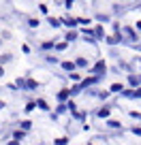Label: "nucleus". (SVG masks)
Segmentation results:
<instances>
[{"label":"nucleus","mask_w":141,"mask_h":145,"mask_svg":"<svg viewBox=\"0 0 141 145\" xmlns=\"http://www.w3.org/2000/svg\"><path fill=\"white\" fill-rule=\"evenodd\" d=\"M122 90H124L122 83H113V86H111V92H122Z\"/></svg>","instance_id":"nucleus-3"},{"label":"nucleus","mask_w":141,"mask_h":145,"mask_svg":"<svg viewBox=\"0 0 141 145\" xmlns=\"http://www.w3.org/2000/svg\"><path fill=\"white\" fill-rule=\"evenodd\" d=\"M13 139H15V141H17V143H19V141L24 139V132H22V130H17V132H15V135H13Z\"/></svg>","instance_id":"nucleus-5"},{"label":"nucleus","mask_w":141,"mask_h":145,"mask_svg":"<svg viewBox=\"0 0 141 145\" xmlns=\"http://www.w3.org/2000/svg\"><path fill=\"white\" fill-rule=\"evenodd\" d=\"M75 64H77V66H88V62H86V60H83V58H79V60H77V62H75Z\"/></svg>","instance_id":"nucleus-11"},{"label":"nucleus","mask_w":141,"mask_h":145,"mask_svg":"<svg viewBox=\"0 0 141 145\" xmlns=\"http://www.w3.org/2000/svg\"><path fill=\"white\" fill-rule=\"evenodd\" d=\"M128 81H131L132 86H139V79H137V77H131V79H128Z\"/></svg>","instance_id":"nucleus-14"},{"label":"nucleus","mask_w":141,"mask_h":145,"mask_svg":"<svg viewBox=\"0 0 141 145\" xmlns=\"http://www.w3.org/2000/svg\"><path fill=\"white\" fill-rule=\"evenodd\" d=\"M107 124H109L111 128H120V122H115V120H109V122H107Z\"/></svg>","instance_id":"nucleus-10"},{"label":"nucleus","mask_w":141,"mask_h":145,"mask_svg":"<svg viewBox=\"0 0 141 145\" xmlns=\"http://www.w3.org/2000/svg\"><path fill=\"white\" fill-rule=\"evenodd\" d=\"M137 28H139V30H141V22H139V24H137Z\"/></svg>","instance_id":"nucleus-20"},{"label":"nucleus","mask_w":141,"mask_h":145,"mask_svg":"<svg viewBox=\"0 0 141 145\" xmlns=\"http://www.w3.org/2000/svg\"><path fill=\"white\" fill-rule=\"evenodd\" d=\"M73 39H77V32H68V34H66V41H73Z\"/></svg>","instance_id":"nucleus-9"},{"label":"nucleus","mask_w":141,"mask_h":145,"mask_svg":"<svg viewBox=\"0 0 141 145\" xmlns=\"http://www.w3.org/2000/svg\"><path fill=\"white\" fill-rule=\"evenodd\" d=\"M139 83H141V79H139Z\"/></svg>","instance_id":"nucleus-21"},{"label":"nucleus","mask_w":141,"mask_h":145,"mask_svg":"<svg viewBox=\"0 0 141 145\" xmlns=\"http://www.w3.org/2000/svg\"><path fill=\"white\" fill-rule=\"evenodd\" d=\"M109 115V107H105V109H98V118H107Z\"/></svg>","instance_id":"nucleus-2"},{"label":"nucleus","mask_w":141,"mask_h":145,"mask_svg":"<svg viewBox=\"0 0 141 145\" xmlns=\"http://www.w3.org/2000/svg\"><path fill=\"white\" fill-rule=\"evenodd\" d=\"M66 143H68L66 139H58V141H56V145H66Z\"/></svg>","instance_id":"nucleus-16"},{"label":"nucleus","mask_w":141,"mask_h":145,"mask_svg":"<svg viewBox=\"0 0 141 145\" xmlns=\"http://www.w3.org/2000/svg\"><path fill=\"white\" fill-rule=\"evenodd\" d=\"M124 32H126V34H128V36H131V39H135V32H132V30H131V28H124Z\"/></svg>","instance_id":"nucleus-13"},{"label":"nucleus","mask_w":141,"mask_h":145,"mask_svg":"<svg viewBox=\"0 0 141 145\" xmlns=\"http://www.w3.org/2000/svg\"><path fill=\"white\" fill-rule=\"evenodd\" d=\"M62 68L71 72V71H75V64H73V62H62Z\"/></svg>","instance_id":"nucleus-1"},{"label":"nucleus","mask_w":141,"mask_h":145,"mask_svg":"<svg viewBox=\"0 0 141 145\" xmlns=\"http://www.w3.org/2000/svg\"><path fill=\"white\" fill-rule=\"evenodd\" d=\"M103 68H105V62H98L94 66V72H103Z\"/></svg>","instance_id":"nucleus-6"},{"label":"nucleus","mask_w":141,"mask_h":145,"mask_svg":"<svg viewBox=\"0 0 141 145\" xmlns=\"http://www.w3.org/2000/svg\"><path fill=\"white\" fill-rule=\"evenodd\" d=\"M2 72H5V68H2V66H0V75H2Z\"/></svg>","instance_id":"nucleus-19"},{"label":"nucleus","mask_w":141,"mask_h":145,"mask_svg":"<svg viewBox=\"0 0 141 145\" xmlns=\"http://www.w3.org/2000/svg\"><path fill=\"white\" fill-rule=\"evenodd\" d=\"M34 105H37V107H41L43 111H47V109H49V107H47V103H45V100H37Z\"/></svg>","instance_id":"nucleus-4"},{"label":"nucleus","mask_w":141,"mask_h":145,"mask_svg":"<svg viewBox=\"0 0 141 145\" xmlns=\"http://www.w3.org/2000/svg\"><path fill=\"white\" fill-rule=\"evenodd\" d=\"M132 132H135V135H139V137H141V128H139V126H135V128H132Z\"/></svg>","instance_id":"nucleus-17"},{"label":"nucleus","mask_w":141,"mask_h":145,"mask_svg":"<svg viewBox=\"0 0 141 145\" xmlns=\"http://www.w3.org/2000/svg\"><path fill=\"white\" fill-rule=\"evenodd\" d=\"M62 24H66V26H77V19H68V17H66Z\"/></svg>","instance_id":"nucleus-7"},{"label":"nucleus","mask_w":141,"mask_h":145,"mask_svg":"<svg viewBox=\"0 0 141 145\" xmlns=\"http://www.w3.org/2000/svg\"><path fill=\"white\" fill-rule=\"evenodd\" d=\"M107 41H109L111 45H113V43H118V41H120V36H109V39H107Z\"/></svg>","instance_id":"nucleus-12"},{"label":"nucleus","mask_w":141,"mask_h":145,"mask_svg":"<svg viewBox=\"0 0 141 145\" xmlns=\"http://www.w3.org/2000/svg\"><path fill=\"white\" fill-rule=\"evenodd\" d=\"M30 126H32V124H30V120H26V122H22V128H24V130H30Z\"/></svg>","instance_id":"nucleus-8"},{"label":"nucleus","mask_w":141,"mask_h":145,"mask_svg":"<svg viewBox=\"0 0 141 145\" xmlns=\"http://www.w3.org/2000/svg\"><path fill=\"white\" fill-rule=\"evenodd\" d=\"M132 96H137V98H141V88H137V90L132 92Z\"/></svg>","instance_id":"nucleus-15"},{"label":"nucleus","mask_w":141,"mask_h":145,"mask_svg":"<svg viewBox=\"0 0 141 145\" xmlns=\"http://www.w3.org/2000/svg\"><path fill=\"white\" fill-rule=\"evenodd\" d=\"M9 145H19V143H17V141H11V143H9Z\"/></svg>","instance_id":"nucleus-18"}]
</instances>
